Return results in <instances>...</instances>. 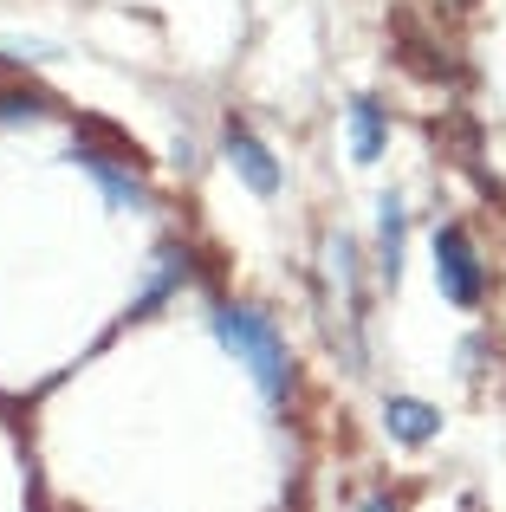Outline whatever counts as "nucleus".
I'll return each instance as SVG.
<instances>
[{
  "instance_id": "obj_1",
  "label": "nucleus",
  "mask_w": 506,
  "mask_h": 512,
  "mask_svg": "<svg viewBox=\"0 0 506 512\" xmlns=\"http://www.w3.org/2000/svg\"><path fill=\"white\" fill-rule=\"evenodd\" d=\"M215 338L247 363L253 383H260L266 396H286L292 363H286V344H279V331L266 325L260 312H247V305H221V312H215Z\"/></svg>"
},
{
  "instance_id": "obj_2",
  "label": "nucleus",
  "mask_w": 506,
  "mask_h": 512,
  "mask_svg": "<svg viewBox=\"0 0 506 512\" xmlns=\"http://www.w3.org/2000/svg\"><path fill=\"white\" fill-rule=\"evenodd\" d=\"M435 279H442V299L481 305V260H474L461 227H442V234H435Z\"/></svg>"
},
{
  "instance_id": "obj_3",
  "label": "nucleus",
  "mask_w": 506,
  "mask_h": 512,
  "mask_svg": "<svg viewBox=\"0 0 506 512\" xmlns=\"http://www.w3.org/2000/svg\"><path fill=\"white\" fill-rule=\"evenodd\" d=\"M228 156H234V169H241V182L253 188V195H273L279 188V169H273V156L260 150V137H247V130L228 124Z\"/></svg>"
},
{
  "instance_id": "obj_4",
  "label": "nucleus",
  "mask_w": 506,
  "mask_h": 512,
  "mask_svg": "<svg viewBox=\"0 0 506 512\" xmlns=\"http://www.w3.org/2000/svg\"><path fill=\"white\" fill-rule=\"evenodd\" d=\"M383 422H390L396 441H409V448H416V441H429L435 428H442V415H435L429 402H416V396H396L390 409H383Z\"/></svg>"
},
{
  "instance_id": "obj_5",
  "label": "nucleus",
  "mask_w": 506,
  "mask_h": 512,
  "mask_svg": "<svg viewBox=\"0 0 506 512\" xmlns=\"http://www.w3.org/2000/svg\"><path fill=\"white\" fill-rule=\"evenodd\" d=\"M377 150H383V111L370 98H357L351 104V156L357 163H377Z\"/></svg>"
},
{
  "instance_id": "obj_6",
  "label": "nucleus",
  "mask_w": 506,
  "mask_h": 512,
  "mask_svg": "<svg viewBox=\"0 0 506 512\" xmlns=\"http://www.w3.org/2000/svg\"><path fill=\"white\" fill-rule=\"evenodd\" d=\"M78 163H85V169L98 175L104 188H111V201H143V188L130 182V175H117V163H111V156H91V150H85V156H78Z\"/></svg>"
},
{
  "instance_id": "obj_7",
  "label": "nucleus",
  "mask_w": 506,
  "mask_h": 512,
  "mask_svg": "<svg viewBox=\"0 0 506 512\" xmlns=\"http://www.w3.org/2000/svg\"><path fill=\"white\" fill-rule=\"evenodd\" d=\"M39 104L33 98H20V91H0V124H13V117H33Z\"/></svg>"
},
{
  "instance_id": "obj_8",
  "label": "nucleus",
  "mask_w": 506,
  "mask_h": 512,
  "mask_svg": "<svg viewBox=\"0 0 506 512\" xmlns=\"http://www.w3.org/2000/svg\"><path fill=\"white\" fill-rule=\"evenodd\" d=\"M357 512H396V506H390V493H370V500H357Z\"/></svg>"
}]
</instances>
